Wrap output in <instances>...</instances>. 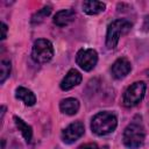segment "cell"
Wrapping results in <instances>:
<instances>
[{"instance_id": "6da1fadb", "label": "cell", "mask_w": 149, "mask_h": 149, "mask_svg": "<svg viewBox=\"0 0 149 149\" xmlns=\"http://www.w3.org/2000/svg\"><path fill=\"white\" fill-rule=\"evenodd\" d=\"M118 126V119L115 114L111 112H99L92 118L91 129L97 135H107L115 130Z\"/></svg>"}, {"instance_id": "9a60e30c", "label": "cell", "mask_w": 149, "mask_h": 149, "mask_svg": "<svg viewBox=\"0 0 149 149\" xmlns=\"http://www.w3.org/2000/svg\"><path fill=\"white\" fill-rule=\"evenodd\" d=\"M51 13V7L50 6H44L42 7L40 10H37L33 16H31V23L33 24H36V23H40L42 22L47 16H49Z\"/></svg>"}, {"instance_id": "3957f363", "label": "cell", "mask_w": 149, "mask_h": 149, "mask_svg": "<svg viewBox=\"0 0 149 149\" xmlns=\"http://www.w3.org/2000/svg\"><path fill=\"white\" fill-rule=\"evenodd\" d=\"M144 136H146V133H144L143 126L140 122L133 121L125 128L122 140L126 147L130 149H137L143 144Z\"/></svg>"}, {"instance_id": "5bb4252c", "label": "cell", "mask_w": 149, "mask_h": 149, "mask_svg": "<svg viewBox=\"0 0 149 149\" xmlns=\"http://www.w3.org/2000/svg\"><path fill=\"white\" fill-rule=\"evenodd\" d=\"M14 121H15V125L17 127V129L21 132L23 139L26 140L27 143H29L31 141V136H33V130H31V127L26 123L22 119H20L19 116H14Z\"/></svg>"}, {"instance_id": "9c48e42d", "label": "cell", "mask_w": 149, "mask_h": 149, "mask_svg": "<svg viewBox=\"0 0 149 149\" xmlns=\"http://www.w3.org/2000/svg\"><path fill=\"white\" fill-rule=\"evenodd\" d=\"M81 74L78 70L76 69H70L69 72L65 74V77L63 78V80L61 81V88L63 91H69L72 87L77 86L78 84H80L81 81Z\"/></svg>"}, {"instance_id": "5b68a950", "label": "cell", "mask_w": 149, "mask_h": 149, "mask_svg": "<svg viewBox=\"0 0 149 149\" xmlns=\"http://www.w3.org/2000/svg\"><path fill=\"white\" fill-rule=\"evenodd\" d=\"M146 93V83L144 81H136L132 84L123 93V105L126 107H133L137 105L144 97Z\"/></svg>"}, {"instance_id": "2e32d148", "label": "cell", "mask_w": 149, "mask_h": 149, "mask_svg": "<svg viewBox=\"0 0 149 149\" xmlns=\"http://www.w3.org/2000/svg\"><path fill=\"white\" fill-rule=\"evenodd\" d=\"M10 73V62L9 61H1L0 65V83L2 84Z\"/></svg>"}, {"instance_id": "ac0fdd59", "label": "cell", "mask_w": 149, "mask_h": 149, "mask_svg": "<svg viewBox=\"0 0 149 149\" xmlns=\"http://www.w3.org/2000/svg\"><path fill=\"white\" fill-rule=\"evenodd\" d=\"M1 30H2V34H1V40H5L6 36H7V26L6 23H1Z\"/></svg>"}, {"instance_id": "8992f818", "label": "cell", "mask_w": 149, "mask_h": 149, "mask_svg": "<svg viewBox=\"0 0 149 149\" xmlns=\"http://www.w3.org/2000/svg\"><path fill=\"white\" fill-rule=\"evenodd\" d=\"M98 62V54L94 49H80L76 55V63L84 71H91L94 69Z\"/></svg>"}, {"instance_id": "d6986e66", "label": "cell", "mask_w": 149, "mask_h": 149, "mask_svg": "<svg viewBox=\"0 0 149 149\" xmlns=\"http://www.w3.org/2000/svg\"><path fill=\"white\" fill-rule=\"evenodd\" d=\"M143 29H144V30H149V16H146V17H144Z\"/></svg>"}, {"instance_id": "ba28073f", "label": "cell", "mask_w": 149, "mask_h": 149, "mask_svg": "<svg viewBox=\"0 0 149 149\" xmlns=\"http://www.w3.org/2000/svg\"><path fill=\"white\" fill-rule=\"evenodd\" d=\"M132 70V65H130V62L126 58V57H120L118 58L112 68H111V72H112V76L115 78V79H122L125 78Z\"/></svg>"}, {"instance_id": "7c38bea8", "label": "cell", "mask_w": 149, "mask_h": 149, "mask_svg": "<svg viewBox=\"0 0 149 149\" xmlns=\"http://www.w3.org/2000/svg\"><path fill=\"white\" fill-rule=\"evenodd\" d=\"M15 97H16L19 100L23 101L24 105H27V106H33V105H35V102H36V97H35V94H34L30 90H28V88H26V87H23V86L16 87V90H15Z\"/></svg>"}, {"instance_id": "4fadbf2b", "label": "cell", "mask_w": 149, "mask_h": 149, "mask_svg": "<svg viewBox=\"0 0 149 149\" xmlns=\"http://www.w3.org/2000/svg\"><path fill=\"white\" fill-rule=\"evenodd\" d=\"M106 5L100 1H84L83 2V10L88 15H97L104 12Z\"/></svg>"}, {"instance_id": "30bf717a", "label": "cell", "mask_w": 149, "mask_h": 149, "mask_svg": "<svg viewBox=\"0 0 149 149\" xmlns=\"http://www.w3.org/2000/svg\"><path fill=\"white\" fill-rule=\"evenodd\" d=\"M74 16H76L74 10H72V9H62V10H59L55 14L52 21L58 27H65L74 20Z\"/></svg>"}, {"instance_id": "8fae6325", "label": "cell", "mask_w": 149, "mask_h": 149, "mask_svg": "<svg viewBox=\"0 0 149 149\" xmlns=\"http://www.w3.org/2000/svg\"><path fill=\"white\" fill-rule=\"evenodd\" d=\"M59 109L66 115H74L79 109V101L76 98L63 99L59 104Z\"/></svg>"}, {"instance_id": "7a4b0ae2", "label": "cell", "mask_w": 149, "mask_h": 149, "mask_svg": "<svg viewBox=\"0 0 149 149\" xmlns=\"http://www.w3.org/2000/svg\"><path fill=\"white\" fill-rule=\"evenodd\" d=\"M133 24L128 20H125V19H118V20L112 21L107 27L106 47L108 49H115L121 35L127 34L130 30Z\"/></svg>"}, {"instance_id": "e0dca14e", "label": "cell", "mask_w": 149, "mask_h": 149, "mask_svg": "<svg viewBox=\"0 0 149 149\" xmlns=\"http://www.w3.org/2000/svg\"><path fill=\"white\" fill-rule=\"evenodd\" d=\"M78 149H99V147L95 143H85V144L80 146Z\"/></svg>"}, {"instance_id": "277c9868", "label": "cell", "mask_w": 149, "mask_h": 149, "mask_svg": "<svg viewBox=\"0 0 149 149\" xmlns=\"http://www.w3.org/2000/svg\"><path fill=\"white\" fill-rule=\"evenodd\" d=\"M54 57V47L49 40L38 38L34 42L31 50V58L40 64L48 63Z\"/></svg>"}, {"instance_id": "52a82bcc", "label": "cell", "mask_w": 149, "mask_h": 149, "mask_svg": "<svg viewBox=\"0 0 149 149\" xmlns=\"http://www.w3.org/2000/svg\"><path fill=\"white\" fill-rule=\"evenodd\" d=\"M84 132H85V128L80 121L72 122L62 132V140L69 144L73 143L84 135Z\"/></svg>"}]
</instances>
